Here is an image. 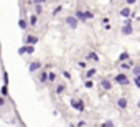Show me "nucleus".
<instances>
[{"label":"nucleus","mask_w":140,"mask_h":127,"mask_svg":"<svg viewBox=\"0 0 140 127\" xmlns=\"http://www.w3.org/2000/svg\"><path fill=\"white\" fill-rule=\"evenodd\" d=\"M114 81H115L117 84H122V86H127V84L130 83V81H129V78L125 76L124 73H120V74H117V76L114 78Z\"/></svg>","instance_id":"1"},{"label":"nucleus","mask_w":140,"mask_h":127,"mask_svg":"<svg viewBox=\"0 0 140 127\" xmlns=\"http://www.w3.org/2000/svg\"><path fill=\"white\" fill-rule=\"evenodd\" d=\"M71 106H73L76 111H79V112L84 111V102H82L81 99H74V97H73V99H71Z\"/></svg>","instance_id":"2"},{"label":"nucleus","mask_w":140,"mask_h":127,"mask_svg":"<svg viewBox=\"0 0 140 127\" xmlns=\"http://www.w3.org/2000/svg\"><path fill=\"white\" fill-rule=\"evenodd\" d=\"M38 79H40V83H43V84L48 83V73H46V69H41V71H40Z\"/></svg>","instance_id":"3"},{"label":"nucleus","mask_w":140,"mask_h":127,"mask_svg":"<svg viewBox=\"0 0 140 127\" xmlns=\"http://www.w3.org/2000/svg\"><path fill=\"white\" fill-rule=\"evenodd\" d=\"M117 106H119V109L125 111L127 109V99H125V97H119L117 99Z\"/></svg>","instance_id":"4"},{"label":"nucleus","mask_w":140,"mask_h":127,"mask_svg":"<svg viewBox=\"0 0 140 127\" xmlns=\"http://www.w3.org/2000/svg\"><path fill=\"white\" fill-rule=\"evenodd\" d=\"M76 18H78V20H81V22H86V20H87V18H86V13H84L82 10H76Z\"/></svg>","instance_id":"5"},{"label":"nucleus","mask_w":140,"mask_h":127,"mask_svg":"<svg viewBox=\"0 0 140 127\" xmlns=\"http://www.w3.org/2000/svg\"><path fill=\"white\" fill-rule=\"evenodd\" d=\"M101 86H102V89H112V83H110V81H107V79H102V81H101Z\"/></svg>","instance_id":"6"},{"label":"nucleus","mask_w":140,"mask_h":127,"mask_svg":"<svg viewBox=\"0 0 140 127\" xmlns=\"http://www.w3.org/2000/svg\"><path fill=\"white\" fill-rule=\"evenodd\" d=\"M86 60H92V61H99V56H97L96 51H91L89 55L86 56Z\"/></svg>","instance_id":"7"},{"label":"nucleus","mask_w":140,"mask_h":127,"mask_svg":"<svg viewBox=\"0 0 140 127\" xmlns=\"http://www.w3.org/2000/svg\"><path fill=\"white\" fill-rule=\"evenodd\" d=\"M63 91H64V84L63 83H59V84H56V94H63Z\"/></svg>","instance_id":"8"},{"label":"nucleus","mask_w":140,"mask_h":127,"mask_svg":"<svg viewBox=\"0 0 140 127\" xmlns=\"http://www.w3.org/2000/svg\"><path fill=\"white\" fill-rule=\"evenodd\" d=\"M36 41H38V38H36V36H31V35H28V36H27V43H30V45H35Z\"/></svg>","instance_id":"9"},{"label":"nucleus","mask_w":140,"mask_h":127,"mask_svg":"<svg viewBox=\"0 0 140 127\" xmlns=\"http://www.w3.org/2000/svg\"><path fill=\"white\" fill-rule=\"evenodd\" d=\"M36 23H38V15L35 13V15H31V17H30V25H31V27H35Z\"/></svg>","instance_id":"10"},{"label":"nucleus","mask_w":140,"mask_h":127,"mask_svg":"<svg viewBox=\"0 0 140 127\" xmlns=\"http://www.w3.org/2000/svg\"><path fill=\"white\" fill-rule=\"evenodd\" d=\"M38 68H41V63H38V61H35V63H33L31 66H30V71L33 73V71H36Z\"/></svg>","instance_id":"11"},{"label":"nucleus","mask_w":140,"mask_h":127,"mask_svg":"<svg viewBox=\"0 0 140 127\" xmlns=\"http://www.w3.org/2000/svg\"><path fill=\"white\" fill-rule=\"evenodd\" d=\"M35 12H36V15H41L43 13V7L40 5V3H35Z\"/></svg>","instance_id":"12"},{"label":"nucleus","mask_w":140,"mask_h":127,"mask_svg":"<svg viewBox=\"0 0 140 127\" xmlns=\"http://www.w3.org/2000/svg\"><path fill=\"white\" fill-rule=\"evenodd\" d=\"M86 76H87V79H91L92 76H96V69H94V68H91V69H87Z\"/></svg>","instance_id":"13"},{"label":"nucleus","mask_w":140,"mask_h":127,"mask_svg":"<svg viewBox=\"0 0 140 127\" xmlns=\"http://www.w3.org/2000/svg\"><path fill=\"white\" fill-rule=\"evenodd\" d=\"M129 58H130V55H129V53H122V55L119 56V61H127Z\"/></svg>","instance_id":"14"},{"label":"nucleus","mask_w":140,"mask_h":127,"mask_svg":"<svg viewBox=\"0 0 140 127\" xmlns=\"http://www.w3.org/2000/svg\"><path fill=\"white\" fill-rule=\"evenodd\" d=\"M122 33H124V35H130V33H132V28H130L129 25H127V27L122 28Z\"/></svg>","instance_id":"15"},{"label":"nucleus","mask_w":140,"mask_h":127,"mask_svg":"<svg viewBox=\"0 0 140 127\" xmlns=\"http://www.w3.org/2000/svg\"><path fill=\"white\" fill-rule=\"evenodd\" d=\"M130 66H132V61H129V63H122V64H120V69H129Z\"/></svg>","instance_id":"16"},{"label":"nucleus","mask_w":140,"mask_h":127,"mask_svg":"<svg viewBox=\"0 0 140 127\" xmlns=\"http://www.w3.org/2000/svg\"><path fill=\"white\" fill-rule=\"evenodd\" d=\"M0 107H7V97L0 96Z\"/></svg>","instance_id":"17"},{"label":"nucleus","mask_w":140,"mask_h":127,"mask_svg":"<svg viewBox=\"0 0 140 127\" xmlns=\"http://www.w3.org/2000/svg\"><path fill=\"white\" fill-rule=\"evenodd\" d=\"M48 81H49V83L56 81V74H54V73H48Z\"/></svg>","instance_id":"18"},{"label":"nucleus","mask_w":140,"mask_h":127,"mask_svg":"<svg viewBox=\"0 0 140 127\" xmlns=\"http://www.w3.org/2000/svg\"><path fill=\"white\" fill-rule=\"evenodd\" d=\"M84 86H86V88H87V89H91V88H92V86H94V81H92V79H87L86 83H84Z\"/></svg>","instance_id":"19"},{"label":"nucleus","mask_w":140,"mask_h":127,"mask_svg":"<svg viewBox=\"0 0 140 127\" xmlns=\"http://www.w3.org/2000/svg\"><path fill=\"white\" fill-rule=\"evenodd\" d=\"M66 22H68V23H69V27L71 28H76V20H73V18H68V20H66Z\"/></svg>","instance_id":"20"},{"label":"nucleus","mask_w":140,"mask_h":127,"mask_svg":"<svg viewBox=\"0 0 140 127\" xmlns=\"http://www.w3.org/2000/svg\"><path fill=\"white\" fill-rule=\"evenodd\" d=\"M84 13H86V18H87V20H89V18H94V13H92V12H84Z\"/></svg>","instance_id":"21"},{"label":"nucleus","mask_w":140,"mask_h":127,"mask_svg":"<svg viewBox=\"0 0 140 127\" xmlns=\"http://www.w3.org/2000/svg\"><path fill=\"white\" fill-rule=\"evenodd\" d=\"M76 127H86V121H79L76 124Z\"/></svg>","instance_id":"22"},{"label":"nucleus","mask_w":140,"mask_h":127,"mask_svg":"<svg viewBox=\"0 0 140 127\" xmlns=\"http://www.w3.org/2000/svg\"><path fill=\"white\" fill-rule=\"evenodd\" d=\"M78 64H79V68H81V69H86V61H79Z\"/></svg>","instance_id":"23"},{"label":"nucleus","mask_w":140,"mask_h":127,"mask_svg":"<svg viewBox=\"0 0 140 127\" xmlns=\"http://www.w3.org/2000/svg\"><path fill=\"white\" fill-rule=\"evenodd\" d=\"M20 27H22L23 30H25V28H27V22H25V20H23V18H22V20H20Z\"/></svg>","instance_id":"24"},{"label":"nucleus","mask_w":140,"mask_h":127,"mask_svg":"<svg viewBox=\"0 0 140 127\" xmlns=\"http://www.w3.org/2000/svg\"><path fill=\"white\" fill-rule=\"evenodd\" d=\"M63 76H64L66 79H71V74H69V73H68V71H63Z\"/></svg>","instance_id":"25"},{"label":"nucleus","mask_w":140,"mask_h":127,"mask_svg":"<svg viewBox=\"0 0 140 127\" xmlns=\"http://www.w3.org/2000/svg\"><path fill=\"white\" fill-rule=\"evenodd\" d=\"M25 51H27V53H33V46H27Z\"/></svg>","instance_id":"26"},{"label":"nucleus","mask_w":140,"mask_h":127,"mask_svg":"<svg viewBox=\"0 0 140 127\" xmlns=\"http://www.w3.org/2000/svg\"><path fill=\"white\" fill-rule=\"evenodd\" d=\"M135 3V0H127V5H134Z\"/></svg>","instance_id":"27"},{"label":"nucleus","mask_w":140,"mask_h":127,"mask_svg":"<svg viewBox=\"0 0 140 127\" xmlns=\"http://www.w3.org/2000/svg\"><path fill=\"white\" fill-rule=\"evenodd\" d=\"M46 0H35V3H45Z\"/></svg>","instance_id":"28"},{"label":"nucleus","mask_w":140,"mask_h":127,"mask_svg":"<svg viewBox=\"0 0 140 127\" xmlns=\"http://www.w3.org/2000/svg\"><path fill=\"white\" fill-rule=\"evenodd\" d=\"M139 119H140V117H139Z\"/></svg>","instance_id":"29"}]
</instances>
